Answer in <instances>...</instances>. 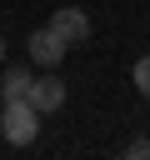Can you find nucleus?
I'll return each instance as SVG.
<instances>
[{
    "label": "nucleus",
    "instance_id": "nucleus-1",
    "mask_svg": "<svg viewBox=\"0 0 150 160\" xmlns=\"http://www.w3.org/2000/svg\"><path fill=\"white\" fill-rule=\"evenodd\" d=\"M0 135L10 140V145H35V135H40V110L20 95V100H5V110H0Z\"/></svg>",
    "mask_w": 150,
    "mask_h": 160
},
{
    "label": "nucleus",
    "instance_id": "nucleus-2",
    "mask_svg": "<svg viewBox=\"0 0 150 160\" xmlns=\"http://www.w3.org/2000/svg\"><path fill=\"white\" fill-rule=\"evenodd\" d=\"M50 30H55L65 45H85V40H90V15L75 10V5H60V10L50 15Z\"/></svg>",
    "mask_w": 150,
    "mask_h": 160
},
{
    "label": "nucleus",
    "instance_id": "nucleus-3",
    "mask_svg": "<svg viewBox=\"0 0 150 160\" xmlns=\"http://www.w3.org/2000/svg\"><path fill=\"white\" fill-rule=\"evenodd\" d=\"M25 100H30L40 115L60 110V105H65V85H60V75H35V80H30V90H25Z\"/></svg>",
    "mask_w": 150,
    "mask_h": 160
},
{
    "label": "nucleus",
    "instance_id": "nucleus-4",
    "mask_svg": "<svg viewBox=\"0 0 150 160\" xmlns=\"http://www.w3.org/2000/svg\"><path fill=\"white\" fill-rule=\"evenodd\" d=\"M25 50H30V60H35V65H60V55H65L70 45H65V40L45 25V30H35V35L25 40Z\"/></svg>",
    "mask_w": 150,
    "mask_h": 160
},
{
    "label": "nucleus",
    "instance_id": "nucleus-5",
    "mask_svg": "<svg viewBox=\"0 0 150 160\" xmlns=\"http://www.w3.org/2000/svg\"><path fill=\"white\" fill-rule=\"evenodd\" d=\"M30 80H35V75H30L25 65H10V70L0 75V100H20V95L30 90Z\"/></svg>",
    "mask_w": 150,
    "mask_h": 160
},
{
    "label": "nucleus",
    "instance_id": "nucleus-6",
    "mask_svg": "<svg viewBox=\"0 0 150 160\" xmlns=\"http://www.w3.org/2000/svg\"><path fill=\"white\" fill-rule=\"evenodd\" d=\"M130 80H135V90H140V95H150V55H140V60H135Z\"/></svg>",
    "mask_w": 150,
    "mask_h": 160
},
{
    "label": "nucleus",
    "instance_id": "nucleus-7",
    "mask_svg": "<svg viewBox=\"0 0 150 160\" xmlns=\"http://www.w3.org/2000/svg\"><path fill=\"white\" fill-rule=\"evenodd\" d=\"M125 155H130V160H150V140H130Z\"/></svg>",
    "mask_w": 150,
    "mask_h": 160
},
{
    "label": "nucleus",
    "instance_id": "nucleus-8",
    "mask_svg": "<svg viewBox=\"0 0 150 160\" xmlns=\"http://www.w3.org/2000/svg\"><path fill=\"white\" fill-rule=\"evenodd\" d=\"M0 65H5V35H0Z\"/></svg>",
    "mask_w": 150,
    "mask_h": 160
}]
</instances>
